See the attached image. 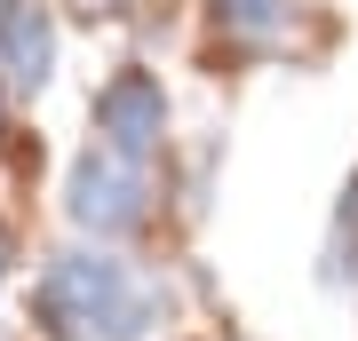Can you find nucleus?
<instances>
[{"label": "nucleus", "instance_id": "39448f33", "mask_svg": "<svg viewBox=\"0 0 358 341\" xmlns=\"http://www.w3.org/2000/svg\"><path fill=\"white\" fill-rule=\"evenodd\" d=\"M215 8V24L231 40H247V48H279L294 32V0H207Z\"/></svg>", "mask_w": 358, "mask_h": 341}, {"label": "nucleus", "instance_id": "0eeeda50", "mask_svg": "<svg viewBox=\"0 0 358 341\" xmlns=\"http://www.w3.org/2000/svg\"><path fill=\"white\" fill-rule=\"evenodd\" d=\"M80 8H88V16H112V8H128V0H80Z\"/></svg>", "mask_w": 358, "mask_h": 341}, {"label": "nucleus", "instance_id": "f03ea898", "mask_svg": "<svg viewBox=\"0 0 358 341\" xmlns=\"http://www.w3.org/2000/svg\"><path fill=\"white\" fill-rule=\"evenodd\" d=\"M152 199H159V159H128L112 143H88L72 167H64V222L80 238H136L152 222Z\"/></svg>", "mask_w": 358, "mask_h": 341}, {"label": "nucleus", "instance_id": "1a4fd4ad", "mask_svg": "<svg viewBox=\"0 0 358 341\" xmlns=\"http://www.w3.org/2000/svg\"><path fill=\"white\" fill-rule=\"evenodd\" d=\"M8 254H16V246H8V230H0V286H8Z\"/></svg>", "mask_w": 358, "mask_h": 341}, {"label": "nucleus", "instance_id": "423d86ee", "mask_svg": "<svg viewBox=\"0 0 358 341\" xmlns=\"http://www.w3.org/2000/svg\"><path fill=\"white\" fill-rule=\"evenodd\" d=\"M327 278H358V175L343 183V206H334V238H327Z\"/></svg>", "mask_w": 358, "mask_h": 341}, {"label": "nucleus", "instance_id": "f257e3e1", "mask_svg": "<svg viewBox=\"0 0 358 341\" xmlns=\"http://www.w3.org/2000/svg\"><path fill=\"white\" fill-rule=\"evenodd\" d=\"M167 317L159 278H143L103 238L56 246L32 278V333L40 341H143Z\"/></svg>", "mask_w": 358, "mask_h": 341}, {"label": "nucleus", "instance_id": "6e6552de", "mask_svg": "<svg viewBox=\"0 0 358 341\" xmlns=\"http://www.w3.org/2000/svg\"><path fill=\"white\" fill-rule=\"evenodd\" d=\"M0 143H8V79H0Z\"/></svg>", "mask_w": 358, "mask_h": 341}, {"label": "nucleus", "instance_id": "9d476101", "mask_svg": "<svg viewBox=\"0 0 358 341\" xmlns=\"http://www.w3.org/2000/svg\"><path fill=\"white\" fill-rule=\"evenodd\" d=\"M0 8H8V0H0Z\"/></svg>", "mask_w": 358, "mask_h": 341}, {"label": "nucleus", "instance_id": "7ed1b4c3", "mask_svg": "<svg viewBox=\"0 0 358 341\" xmlns=\"http://www.w3.org/2000/svg\"><path fill=\"white\" fill-rule=\"evenodd\" d=\"M88 127H96V143H112V151H128V159H159L167 127H176V103H167L152 63H120L96 88V103H88Z\"/></svg>", "mask_w": 358, "mask_h": 341}, {"label": "nucleus", "instance_id": "20e7f679", "mask_svg": "<svg viewBox=\"0 0 358 341\" xmlns=\"http://www.w3.org/2000/svg\"><path fill=\"white\" fill-rule=\"evenodd\" d=\"M56 63H64L56 8H40V0H8V8H0V79L24 88V96H40V88L56 79Z\"/></svg>", "mask_w": 358, "mask_h": 341}]
</instances>
